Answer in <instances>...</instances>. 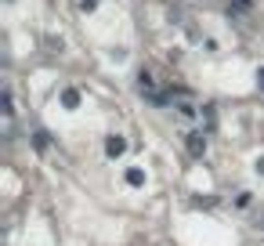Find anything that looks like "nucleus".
Masks as SVG:
<instances>
[{"label": "nucleus", "instance_id": "obj_1", "mask_svg": "<svg viewBox=\"0 0 264 246\" xmlns=\"http://www.w3.org/2000/svg\"><path fill=\"white\" fill-rule=\"evenodd\" d=\"M109 152H112V156H116V152H123V138H112V141H109Z\"/></svg>", "mask_w": 264, "mask_h": 246}]
</instances>
